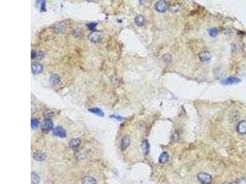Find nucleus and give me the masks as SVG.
Returning a JSON list of instances; mask_svg holds the SVG:
<instances>
[{
    "label": "nucleus",
    "mask_w": 246,
    "mask_h": 184,
    "mask_svg": "<svg viewBox=\"0 0 246 184\" xmlns=\"http://www.w3.org/2000/svg\"><path fill=\"white\" fill-rule=\"evenodd\" d=\"M197 179L202 184H210L212 180V176L206 173H200L197 175Z\"/></svg>",
    "instance_id": "nucleus-1"
},
{
    "label": "nucleus",
    "mask_w": 246,
    "mask_h": 184,
    "mask_svg": "<svg viewBox=\"0 0 246 184\" xmlns=\"http://www.w3.org/2000/svg\"><path fill=\"white\" fill-rule=\"evenodd\" d=\"M103 38V35L100 31H94L89 34L88 39L94 43H98L101 42Z\"/></svg>",
    "instance_id": "nucleus-2"
},
{
    "label": "nucleus",
    "mask_w": 246,
    "mask_h": 184,
    "mask_svg": "<svg viewBox=\"0 0 246 184\" xmlns=\"http://www.w3.org/2000/svg\"><path fill=\"white\" fill-rule=\"evenodd\" d=\"M169 8L168 4L165 1H157L154 4V9L158 12L164 13Z\"/></svg>",
    "instance_id": "nucleus-3"
},
{
    "label": "nucleus",
    "mask_w": 246,
    "mask_h": 184,
    "mask_svg": "<svg viewBox=\"0 0 246 184\" xmlns=\"http://www.w3.org/2000/svg\"><path fill=\"white\" fill-rule=\"evenodd\" d=\"M54 124L52 120L49 119H46L43 120L41 124V129L44 133H48L53 128Z\"/></svg>",
    "instance_id": "nucleus-4"
},
{
    "label": "nucleus",
    "mask_w": 246,
    "mask_h": 184,
    "mask_svg": "<svg viewBox=\"0 0 246 184\" xmlns=\"http://www.w3.org/2000/svg\"><path fill=\"white\" fill-rule=\"evenodd\" d=\"M53 134L55 136L61 138H65L67 136V132L65 129L60 126L54 128V129H53Z\"/></svg>",
    "instance_id": "nucleus-5"
},
{
    "label": "nucleus",
    "mask_w": 246,
    "mask_h": 184,
    "mask_svg": "<svg viewBox=\"0 0 246 184\" xmlns=\"http://www.w3.org/2000/svg\"><path fill=\"white\" fill-rule=\"evenodd\" d=\"M241 82V79L236 77H229L227 79L222 80V84L225 85H233L240 83Z\"/></svg>",
    "instance_id": "nucleus-6"
},
{
    "label": "nucleus",
    "mask_w": 246,
    "mask_h": 184,
    "mask_svg": "<svg viewBox=\"0 0 246 184\" xmlns=\"http://www.w3.org/2000/svg\"><path fill=\"white\" fill-rule=\"evenodd\" d=\"M43 71V66L39 63H34L31 65V71L34 75H38Z\"/></svg>",
    "instance_id": "nucleus-7"
},
{
    "label": "nucleus",
    "mask_w": 246,
    "mask_h": 184,
    "mask_svg": "<svg viewBox=\"0 0 246 184\" xmlns=\"http://www.w3.org/2000/svg\"><path fill=\"white\" fill-rule=\"evenodd\" d=\"M236 130L240 134L244 135L246 134V120H241L238 123Z\"/></svg>",
    "instance_id": "nucleus-8"
},
{
    "label": "nucleus",
    "mask_w": 246,
    "mask_h": 184,
    "mask_svg": "<svg viewBox=\"0 0 246 184\" xmlns=\"http://www.w3.org/2000/svg\"><path fill=\"white\" fill-rule=\"evenodd\" d=\"M33 158L37 161H43L46 158V155L42 151H36L34 153Z\"/></svg>",
    "instance_id": "nucleus-9"
},
{
    "label": "nucleus",
    "mask_w": 246,
    "mask_h": 184,
    "mask_svg": "<svg viewBox=\"0 0 246 184\" xmlns=\"http://www.w3.org/2000/svg\"><path fill=\"white\" fill-rule=\"evenodd\" d=\"M130 144H131V139H130V138L127 136H124V137L122 138L121 143V148L122 151H124L125 150H126L130 146Z\"/></svg>",
    "instance_id": "nucleus-10"
},
{
    "label": "nucleus",
    "mask_w": 246,
    "mask_h": 184,
    "mask_svg": "<svg viewBox=\"0 0 246 184\" xmlns=\"http://www.w3.org/2000/svg\"><path fill=\"white\" fill-rule=\"evenodd\" d=\"M212 58V55L210 52L205 51L200 54V58L202 62H208Z\"/></svg>",
    "instance_id": "nucleus-11"
},
{
    "label": "nucleus",
    "mask_w": 246,
    "mask_h": 184,
    "mask_svg": "<svg viewBox=\"0 0 246 184\" xmlns=\"http://www.w3.org/2000/svg\"><path fill=\"white\" fill-rule=\"evenodd\" d=\"M82 184H97V181L93 177L90 175H86L84 177L81 181Z\"/></svg>",
    "instance_id": "nucleus-12"
},
{
    "label": "nucleus",
    "mask_w": 246,
    "mask_h": 184,
    "mask_svg": "<svg viewBox=\"0 0 246 184\" xmlns=\"http://www.w3.org/2000/svg\"><path fill=\"white\" fill-rule=\"evenodd\" d=\"M145 18L142 15L137 16L134 18V22L138 26H143L145 24Z\"/></svg>",
    "instance_id": "nucleus-13"
},
{
    "label": "nucleus",
    "mask_w": 246,
    "mask_h": 184,
    "mask_svg": "<svg viewBox=\"0 0 246 184\" xmlns=\"http://www.w3.org/2000/svg\"><path fill=\"white\" fill-rule=\"evenodd\" d=\"M88 111H89L90 112H91L92 114H94L95 115H98V116H100V117H104V115H105L104 112L102 111L101 109H100L99 107H91V108L89 109Z\"/></svg>",
    "instance_id": "nucleus-14"
},
{
    "label": "nucleus",
    "mask_w": 246,
    "mask_h": 184,
    "mask_svg": "<svg viewBox=\"0 0 246 184\" xmlns=\"http://www.w3.org/2000/svg\"><path fill=\"white\" fill-rule=\"evenodd\" d=\"M81 143V141L80 139L74 138V139H71V141L69 142V146L72 148L75 149L78 148L80 146Z\"/></svg>",
    "instance_id": "nucleus-15"
},
{
    "label": "nucleus",
    "mask_w": 246,
    "mask_h": 184,
    "mask_svg": "<svg viewBox=\"0 0 246 184\" xmlns=\"http://www.w3.org/2000/svg\"><path fill=\"white\" fill-rule=\"evenodd\" d=\"M169 159V155L167 152H163L159 157V162L161 164H165L167 163Z\"/></svg>",
    "instance_id": "nucleus-16"
},
{
    "label": "nucleus",
    "mask_w": 246,
    "mask_h": 184,
    "mask_svg": "<svg viewBox=\"0 0 246 184\" xmlns=\"http://www.w3.org/2000/svg\"><path fill=\"white\" fill-rule=\"evenodd\" d=\"M60 81V77L57 74H52L50 77V83L52 85H56Z\"/></svg>",
    "instance_id": "nucleus-17"
},
{
    "label": "nucleus",
    "mask_w": 246,
    "mask_h": 184,
    "mask_svg": "<svg viewBox=\"0 0 246 184\" xmlns=\"http://www.w3.org/2000/svg\"><path fill=\"white\" fill-rule=\"evenodd\" d=\"M143 152L145 155H148L149 152V144L147 140L143 141L142 144Z\"/></svg>",
    "instance_id": "nucleus-18"
},
{
    "label": "nucleus",
    "mask_w": 246,
    "mask_h": 184,
    "mask_svg": "<svg viewBox=\"0 0 246 184\" xmlns=\"http://www.w3.org/2000/svg\"><path fill=\"white\" fill-rule=\"evenodd\" d=\"M31 184H39L40 182L39 176L35 173H31Z\"/></svg>",
    "instance_id": "nucleus-19"
},
{
    "label": "nucleus",
    "mask_w": 246,
    "mask_h": 184,
    "mask_svg": "<svg viewBox=\"0 0 246 184\" xmlns=\"http://www.w3.org/2000/svg\"><path fill=\"white\" fill-rule=\"evenodd\" d=\"M37 4H39V10L41 12H43V11H46V8H45V5H46V1H37Z\"/></svg>",
    "instance_id": "nucleus-20"
},
{
    "label": "nucleus",
    "mask_w": 246,
    "mask_h": 184,
    "mask_svg": "<svg viewBox=\"0 0 246 184\" xmlns=\"http://www.w3.org/2000/svg\"><path fill=\"white\" fill-rule=\"evenodd\" d=\"M31 128L33 129H36L38 125H39V121L36 119H31Z\"/></svg>",
    "instance_id": "nucleus-21"
},
{
    "label": "nucleus",
    "mask_w": 246,
    "mask_h": 184,
    "mask_svg": "<svg viewBox=\"0 0 246 184\" xmlns=\"http://www.w3.org/2000/svg\"><path fill=\"white\" fill-rule=\"evenodd\" d=\"M209 33L210 36L212 37H216L217 35H218V30L216 28H211L210 29Z\"/></svg>",
    "instance_id": "nucleus-22"
},
{
    "label": "nucleus",
    "mask_w": 246,
    "mask_h": 184,
    "mask_svg": "<svg viewBox=\"0 0 246 184\" xmlns=\"http://www.w3.org/2000/svg\"><path fill=\"white\" fill-rule=\"evenodd\" d=\"M97 25V24L96 23H90L87 25V26H88V28L90 30H92L93 31H94L95 28H96Z\"/></svg>",
    "instance_id": "nucleus-23"
},
{
    "label": "nucleus",
    "mask_w": 246,
    "mask_h": 184,
    "mask_svg": "<svg viewBox=\"0 0 246 184\" xmlns=\"http://www.w3.org/2000/svg\"><path fill=\"white\" fill-rule=\"evenodd\" d=\"M162 58L165 62H170L172 60V57L169 54H166L162 57Z\"/></svg>",
    "instance_id": "nucleus-24"
},
{
    "label": "nucleus",
    "mask_w": 246,
    "mask_h": 184,
    "mask_svg": "<svg viewBox=\"0 0 246 184\" xmlns=\"http://www.w3.org/2000/svg\"><path fill=\"white\" fill-rule=\"evenodd\" d=\"M236 184H246V179L244 178H241L237 180Z\"/></svg>",
    "instance_id": "nucleus-25"
},
{
    "label": "nucleus",
    "mask_w": 246,
    "mask_h": 184,
    "mask_svg": "<svg viewBox=\"0 0 246 184\" xmlns=\"http://www.w3.org/2000/svg\"><path fill=\"white\" fill-rule=\"evenodd\" d=\"M31 58H32V59L36 58V57L37 56V55H36V52L35 50H31Z\"/></svg>",
    "instance_id": "nucleus-26"
},
{
    "label": "nucleus",
    "mask_w": 246,
    "mask_h": 184,
    "mask_svg": "<svg viewBox=\"0 0 246 184\" xmlns=\"http://www.w3.org/2000/svg\"><path fill=\"white\" fill-rule=\"evenodd\" d=\"M222 184H233V183L231 182H223Z\"/></svg>",
    "instance_id": "nucleus-27"
}]
</instances>
